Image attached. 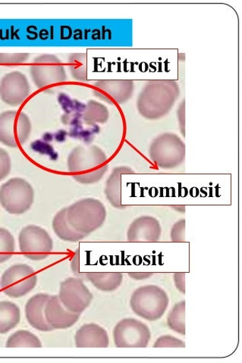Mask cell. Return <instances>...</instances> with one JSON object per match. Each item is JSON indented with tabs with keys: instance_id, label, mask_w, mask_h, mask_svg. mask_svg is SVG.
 <instances>
[{
	"instance_id": "10",
	"label": "cell",
	"mask_w": 242,
	"mask_h": 363,
	"mask_svg": "<svg viewBox=\"0 0 242 363\" xmlns=\"http://www.w3.org/2000/svg\"><path fill=\"white\" fill-rule=\"evenodd\" d=\"M44 315L49 325L55 329H66L74 325L79 320L80 314L66 310L59 296H50L45 306Z\"/></svg>"
},
{
	"instance_id": "20",
	"label": "cell",
	"mask_w": 242,
	"mask_h": 363,
	"mask_svg": "<svg viewBox=\"0 0 242 363\" xmlns=\"http://www.w3.org/2000/svg\"><path fill=\"white\" fill-rule=\"evenodd\" d=\"M0 290H1V285H0Z\"/></svg>"
},
{
	"instance_id": "18",
	"label": "cell",
	"mask_w": 242,
	"mask_h": 363,
	"mask_svg": "<svg viewBox=\"0 0 242 363\" xmlns=\"http://www.w3.org/2000/svg\"><path fill=\"white\" fill-rule=\"evenodd\" d=\"M28 53H0V64L18 65L22 64L29 59Z\"/></svg>"
},
{
	"instance_id": "16",
	"label": "cell",
	"mask_w": 242,
	"mask_h": 363,
	"mask_svg": "<svg viewBox=\"0 0 242 363\" xmlns=\"http://www.w3.org/2000/svg\"><path fill=\"white\" fill-rule=\"evenodd\" d=\"M6 347H42L40 339L28 331H18L11 335Z\"/></svg>"
},
{
	"instance_id": "8",
	"label": "cell",
	"mask_w": 242,
	"mask_h": 363,
	"mask_svg": "<svg viewBox=\"0 0 242 363\" xmlns=\"http://www.w3.org/2000/svg\"><path fill=\"white\" fill-rule=\"evenodd\" d=\"M150 336L148 326L135 318H126L119 322L114 331L117 347H145Z\"/></svg>"
},
{
	"instance_id": "4",
	"label": "cell",
	"mask_w": 242,
	"mask_h": 363,
	"mask_svg": "<svg viewBox=\"0 0 242 363\" xmlns=\"http://www.w3.org/2000/svg\"><path fill=\"white\" fill-rule=\"evenodd\" d=\"M38 282L37 273L26 264H17L8 269L1 279L4 293L13 298H20L35 288Z\"/></svg>"
},
{
	"instance_id": "13",
	"label": "cell",
	"mask_w": 242,
	"mask_h": 363,
	"mask_svg": "<svg viewBox=\"0 0 242 363\" xmlns=\"http://www.w3.org/2000/svg\"><path fill=\"white\" fill-rule=\"evenodd\" d=\"M21 312L17 305L9 301L0 302V334H6L20 323Z\"/></svg>"
},
{
	"instance_id": "9",
	"label": "cell",
	"mask_w": 242,
	"mask_h": 363,
	"mask_svg": "<svg viewBox=\"0 0 242 363\" xmlns=\"http://www.w3.org/2000/svg\"><path fill=\"white\" fill-rule=\"evenodd\" d=\"M31 93V86L27 77L18 71L6 74L0 81V98L10 106L23 104Z\"/></svg>"
},
{
	"instance_id": "14",
	"label": "cell",
	"mask_w": 242,
	"mask_h": 363,
	"mask_svg": "<svg viewBox=\"0 0 242 363\" xmlns=\"http://www.w3.org/2000/svg\"><path fill=\"white\" fill-rule=\"evenodd\" d=\"M53 228L55 234L63 240L77 241L84 237L77 233L69 224L66 218V208L55 216L53 220Z\"/></svg>"
},
{
	"instance_id": "11",
	"label": "cell",
	"mask_w": 242,
	"mask_h": 363,
	"mask_svg": "<svg viewBox=\"0 0 242 363\" xmlns=\"http://www.w3.org/2000/svg\"><path fill=\"white\" fill-rule=\"evenodd\" d=\"M49 298V294H38L33 296L26 306V315L28 323L43 333L52 332L54 330L47 322L44 315V306Z\"/></svg>"
},
{
	"instance_id": "17",
	"label": "cell",
	"mask_w": 242,
	"mask_h": 363,
	"mask_svg": "<svg viewBox=\"0 0 242 363\" xmlns=\"http://www.w3.org/2000/svg\"><path fill=\"white\" fill-rule=\"evenodd\" d=\"M15 252V239L8 230L0 228V263L6 262Z\"/></svg>"
},
{
	"instance_id": "6",
	"label": "cell",
	"mask_w": 242,
	"mask_h": 363,
	"mask_svg": "<svg viewBox=\"0 0 242 363\" xmlns=\"http://www.w3.org/2000/svg\"><path fill=\"white\" fill-rule=\"evenodd\" d=\"M18 240L21 254L32 260L46 259L53 249V239L46 230L36 225L22 229Z\"/></svg>"
},
{
	"instance_id": "7",
	"label": "cell",
	"mask_w": 242,
	"mask_h": 363,
	"mask_svg": "<svg viewBox=\"0 0 242 363\" xmlns=\"http://www.w3.org/2000/svg\"><path fill=\"white\" fill-rule=\"evenodd\" d=\"M59 298L69 311L81 314L93 300V295L81 279H68L60 284Z\"/></svg>"
},
{
	"instance_id": "2",
	"label": "cell",
	"mask_w": 242,
	"mask_h": 363,
	"mask_svg": "<svg viewBox=\"0 0 242 363\" xmlns=\"http://www.w3.org/2000/svg\"><path fill=\"white\" fill-rule=\"evenodd\" d=\"M34 189L24 179H10L0 188V204L10 214L26 213L34 203Z\"/></svg>"
},
{
	"instance_id": "12",
	"label": "cell",
	"mask_w": 242,
	"mask_h": 363,
	"mask_svg": "<svg viewBox=\"0 0 242 363\" xmlns=\"http://www.w3.org/2000/svg\"><path fill=\"white\" fill-rule=\"evenodd\" d=\"M77 347H107L109 337L105 329L96 324L83 325L75 337Z\"/></svg>"
},
{
	"instance_id": "1",
	"label": "cell",
	"mask_w": 242,
	"mask_h": 363,
	"mask_svg": "<svg viewBox=\"0 0 242 363\" xmlns=\"http://www.w3.org/2000/svg\"><path fill=\"white\" fill-rule=\"evenodd\" d=\"M106 211L96 200L87 199L66 208V218L71 227L83 235L94 232L104 222Z\"/></svg>"
},
{
	"instance_id": "19",
	"label": "cell",
	"mask_w": 242,
	"mask_h": 363,
	"mask_svg": "<svg viewBox=\"0 0 242 363\" xmlns=\"http://www.w3.org/2000/svg\"><path fill=\"white\" fill-rule=\"evenodd\" d=\"M11 159L9 153L0 147V182L5 179L11 172Z\"/></svg>"
},
{
	"instance_id": "3",
	"label": "cell",
	"mask_w": 242,
	"mask_h": 363,
	"mask_svg": "<svg viewBox=\"0 0 242 363\" xmlns=\"http://www.w3.org/2000/svg\"><path fill=\"white\" fill-rule=\"evenodd\" d=\"M31 123L22 112L6 111L0 114V142L9 147L23 145L30 137Z\"/></svg>"
},
{
	"instance_id": "15",
	"label": "cell",
	"mask_w": 242,
	"mask_h": 363,
	"mask_svg": "<svg viewBox=\"0 0 242 363\" xmlns=\"http://www.w3.org/2000/svg\"><path fill=\"white\" fill-rule=\"evenodd\" d=\"M87 277L94 287L106 292L115 291L123 281L121 273H88Z\"/></svg>"
},
{
	"instance_id": "5",
	"label": "cell",
	"mask_w": 242,
	"mask_h": 363,
	"mask_svg": "<svg viewBox=\"0 0 242 363\" xmlns=\"http://www.w3.org/2000/svg\"><path fill=\"white\" fill-rule=\"evenodd\" d=\"M30 74L33 82L40 89L66 79L64 65L53 54H43L35 57L31 64Z\"/></svg>"
}]
</instances>
